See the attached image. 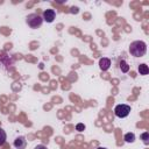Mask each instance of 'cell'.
Segmentation results:
<instances>
[{
    "mask_svg": "<svg viewBox=\"0 0 149 149\" xmlns=\"http://www.w3.org/2000/svg\"><path fill=\"white\" fill-rule=\"evenodd\" d=\"M129 52L134 57H142L147 52V44L143 41H134L129 45Z\"/></svg>",
    "mask_w": 149,
    "mask_h": 149,
    "instance_id": "obj_1",
    "label": "cell"
},
{
    "mask_svg": "<svg viewBox=\"0 0 149 149\" xmlns=\"http://www.w3.org/2000/svg\"><path fill=\"white\" fill-rule=\"evenodd\" d=\"M26 23H27L30 28L36 29V28H40V27L42 26L43 19H42L41 15H38V14H36V13H31V14H29V15L26 17Z\"/></svg>",
    "mask_w": 149,
    "mask_h": 149,
    "instance_id": "obj_2",
    "label": "cell"
},
{
    "mask_svg": "<svg viewBox=\"0 0 149 149\" xmlns=\"http://www.w3.org/2000/svg\"><path fill=\"white\" fill-rule=\"evenodd\" d=\"M130 106L129 105H126V104H120V105H116L115 108H114V113L118 118H126L129 115L130 113Z\"/></svg>",
    "mask_w": 149,
    "mask_h": 149,
    "instance_id": "obj_3",
    "label": "cell"
},
{
    "mask_svg": "<svg viewBox=\"0 0 149 149\" xmlns=\"http://www.w3.org/2000/svg\"><path fill=\"white\" fill-rule=\"evenodd\" d=\"M55 17H56V12L54 9H45L43 12V16H42L43 21H45L48 23H51L55 20Z\"/></svg>",
    "mask_w": 149,
    "mask_h": 149,
    "instance_id": "obj_4",
    "label": "cell"
},
{
    "mask_svg": "<svg viewBox=\"0 0 149 149\" xmlns=\"http://www.w3.org/2000/svg\"><path fill=\"white\" fill-rule=\"evenodd\" d=\"M13 144L16 149H24L27 146V140L24 136H17V137H15Z\"/></svg>",
    "mask_w": 149,
    "mask_h": 149,
    "instance_id": "obj_5",
    "label": "cell"
},
{
    "mask_svg": "<svg viewBox=\"0 0 149 149\" xmlns=\"http://www.w3.org/2000/svg\"><path fill=\"white\" fill-rule=\"evenodd\" d=\"M109 66H111V59L109 58L104 57L99 61V68L101 71H107L109 69Z\"/></svg>",
    "mask_w": 149,
    "mask_h": 149,
    "instance_id": "obj_6",
    "label": "cell"
},
{
    "mask_svg": "<svg viewBox=\"0 0 149 149\" xmlns=\"http://www.w3.org/2000/svg\"><path fill=\"white\" fill-rule=\"evenodd\" d=\"M137 71L140 72V74H142V76H146V74H148L149 73V68H148V65L147 64H140L139 65V68H137Z\"/></svg>",
    "mask_w": 149,
    "mask_h": 149,
    "instance_id": "obj_7",
    "label": "cell"
},
{
    "mask_svg": "<svg viewBox=\"0 0 149 149\" xmlns=\"http://www.w3.org/2000/svg\"><path fill=\"white\" fill-rule=\"evenodd\" d=\"M123 140H125V142H127V143H133V142L135 141V134H134V133H127V134H125Z\"/></svg>",
    "mask_w": 149,
    "mask_h": 149,
    "instance_id": "obj_8",
    "label": "cell"
},
{
    "mask_svg": "<svg viewBox=\"0 0 149 149\" xmlns=\"http://www.w3.org/2000/svg\"><path fill=\"white\" fill-rule=\"evenodd\" d=\"M119 65H120V69H121V71H122L123 73H127V72L129 71V65H128V63H127L126 61L121 59L120 63H119Z\"/></svg>",
    "mask_w": 149,
    "mask_h": 149,
    "instance_id": "obj_9",
    "label": "cell"
},
{
    "mask_svg": "<svg viewBox=\"0 0 149 149\" xmlns=\"http://www.w3.org/2000/svg\"><path fill=\"white\" fill-rule=\"evenodd\" d=\"M6 139H7L6 132H5L2 128H0V147L5 144V142H6Z\"/></svg>",
    "mask_w": 149,
    "mask_h": 149,
    "instance_id": "obj_10",
    "label": "cell"
},
{
    "mask_svg": "<svg viewBox=\"0 0 149 149\" xmlns=\"http://www.w3.org/2000/svg\"><path fill=\"white\" fill-rule=\"evenodd\" d=\"M141 139H142V141H143L144 144H149V133L148 132H144L141 135Z\"/></svg>",
    "mask_w": 149,
    "mask_h": 149,
    "instance_id": "obj_11",
    "label": "cell"
},
{
    "mask_svg": "<svg viewBox=\"0 0 149 149\" xmlns=\"http://www.w3.org/2000/svg\"><path fill=\"white\" fill-rule=\"evenodd\" d=\"M76 129H77L78 132H83V130L85 129V125H84V123H77V125H76Z\"/></svg>",
    "mask_w": 149,
    "mask_h": 149,
    "instance_id": "obj_12",
    "label": "cell"
},
{
    "mask_svg": "<svg viewBox=\"0 0 149 149\" xmlns=\"http://www.w3.org/2000/svg\"><path fill=\"white\" fill-rule=\"evenodd\" d=\"M34 149H48V148H47L44 144H37V146H36Z\"/></svg>",
    "mask_w": 149,
    "mask_h": 149,
    "instance_id": "obj_13",
    "label": "cell"
},
{
    "mask_svg": "<svg viewBox=\"0 0 149 149\" xmlns=\"http://www.w3.org/2000/svg\"><path fill=\"white\" fill-rule=\"evenodd\" d=\"M97 149H106V148H104V147H99V148H97Z\"/></svg>",
    "mask_w": 149,
    "mask_h": 149,
    "instance_id": "obj_14",
    "label": "cell"
}]
</instances>
